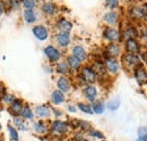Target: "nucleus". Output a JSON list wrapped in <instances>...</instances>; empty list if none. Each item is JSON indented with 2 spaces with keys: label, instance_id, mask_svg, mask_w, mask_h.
<instances>
[{
  "label": "nucleus",
  "instance_id": "obj_24",
  "mask_svg": "<svg viewBox=\"0 0 147 141\" xmlns=\"http://www.w3.org/2000/svg\"><path fill=\"white\" fill-rule=\"evenodd\" d=\"M92 109L95 114L101 115V114H103L104 110H105V105H104V103L101 101V100H95L92 105Z\"/></svg>",
  "mask_w": 147,
  "mask_h": 141
},
{
  "label": "nucleus",
  "instance_id": "obj_14",
  "mask_svg": "<svg viewBox=\"0 0 147 141\" xmlns=\"http://www.w3.org/2000/svg\"><path fill=\"white\" fill-rule=\"evenodd\" d=\"M71 56H74L80 63H84L87 60V53L82 46H75L71 51Z\"/></svg>",
  "mask_w": 147,
  "mask_h": 141
},
{
  "label": "nucleus",
  "instance_id": "obj_13",
  "mask_svg": "<svg viewBox=\"0 0 147 141\" xmlns=\"http://www.w3.org/2000/svg\"><path fill=\"white\" fill-rule=\"evenodd\" d=\"M32 32H33L34 36H35L36 39H38L40 41H44V40H47L48 36H49V32H48L47 27L43 26V25H35V26L33 27Z\"/></svg>",
  "mask_w": 147,
  "mask_h": 141
},
{
  "label": "nucleus",
  "instance_id": "obj_37",
  "mask_svg": "<svg viewBox=\"0 0 147 141\" xmlns=\"http://www.w3.org/2000/svg\"><path fill=\"white\" fill-rule=\"evenodd\" d=\"M105 2L110 8H115L119 5V0H105Z\"/></svg>",
  "mask_w": 147,
  "mask_h": 141
},
{
  "label": "nucleus",
  "instance_id": "obj_44",
  "mask_svg": "<svg viewBox=\"0 0 147 141\" xmlns=\"http://www.w3.org/2000/svg\"><path fill=\"white\" fill-rule=\"evenodd\" d=\"M0 141H5V140H3V139H0Z\"/></svg>",
  "mask_w": 147,
  "mask_h": 141
},
{
  "label": "nucleus",
  "instance_id": "obj_19",
  "mask_svg": "<svg viewBox=\"0 0 147 141\" xmlns=\"http://www.w3.org/2000/svg\"><path fill=\"white\" fill-rule=\"evenodd\" d=\"M58 29L60 30V32H66V33H69L73 29V24L71 22H69L68 19L66 18H60L59 22H58Z\"/></svg>",
  "mask_w": 147,
  "mask_h": 141
},
{
  "label": "nucleus",
  "instance_id": "obj_20",
  "mask_svg": "<svg viewBox=\"0 0 147 141\" xmlns=\"http://www.w3.org/2000/svg\"><path fill=\"white\" fill-rule=\"evenodd\" d=\"M13 123H14V126H15L17 130H19V131H27V130H28L27 124H26L25 120H24L22 116H16V117H14Z\"/></svg>",
  "mask_w": 147,
  "mask_h": 141
},
{
  "label": "nucleus",
  "instance_id": "obj_47",
  "mask_svg": "<svg viewBox=\"0 0 147 141\" xmlns=\"http://www.w3.org/2000/svg\"><path fill=\"white\" fill-rule=\"evenodd\" d=\"M102 141H107V140H102Z\"/></svg>",
  "mask_w": 147,
  "mask_h": 141
},
{
  "label": "nucleus",
  "instance_id": "obj_12",
  "mask_svg": "<svg viewBox=\"0 0 147 141\" xmlns=\"http://www.w3.org/2000/svg\"><path fill=\"white\" fill-rule=\"evenodd\" d=\"M83 93H84V97L86 98V100L90 101V103H94L96 100V98H97V89L95 88L94 86H92V84L86 86L84 88Z\"/></svg>",
  "mask_w": 147,
  "mask_h": 141
},
{
  "label": "nucleus",
  "instance_id": "obj_34",
  "mask_svg": "<svg viewBox=\"0 0 147 141\" xmlns=\"http://www.w3.org/2000/svg\"><path fill=\"white\" fill-rule=\"evenodd\" d=\"M88 134L92 137V138H95V139H100V140H104V134L101 132V131H98V130H91L90 132H88Z\"/></svg>",
  "mask_w": 147,
  "mask_h": 141
},
{
  "label": "nucleus",
  "instance_id": "obj_30",
  "mask_svg": "<svg viewBox=\"0 0 147 141\" xmlns=\"http://www.w3.org/2000/svg\"><path fill=\"white\" fill-rule=\"evenodd\" d=\"M77 108H78L80 112L85 113V114H88V115L94 114V112H93V109H92V106L88 105V104H85V103H78V104H77Z\"/></svg>",
  "mask_w": 147,
  "mask_h": 141
},
{
  "label": "nucleus",
  "instance_id": "obj_22",
  "mask_svg": "<svg viewBox=\"0 0 147 141\" xmlns=\"http://www.w3.org/2000/svg\"><path fill=\"white\" fill-rule=\"evenodd\" d=\"M67 64H68L69 68L71 70H79L82 68V63L79 60H77L74 56L67 57Z\"/></svg>",
  "mask_w": 147,
  "mask_h": 141
},
{
  "label": "nucleus",
  "instance_id": "obj_2",
  "mask_svg": "<svg viewBox=\"0 0 147 141\" xmlns=\"http://www.w3.org/2000/svg\"><path fill=\"white\" fill-rule=\"evenodd\" d=\"M122 64L128 70H135L136 67L142 65V60L138 57V55H134V53H125L122 55Z\"/></svg>",
  "mask_w": 147,
  "mask_h": 141
},
{
  "label": "nucleus",
  "instance_id": "obj_4",
  "mask_svg": "<svg viewBox=\"0 0 147 141\" xmlns=\"http://www.w3.org/2000/svg\"><path fill=\"white\" fill-rule=\"evenodd\" d=\"M44 55L51 63H58L61 58V53L55 48V46H47L44 48Z\"/></svg>",
  "mask_w": 147,
  "mask_h": 141
},
{
  "label": "nucleus",
  "instance_id": "obj_33",
  "mask_svg": "<svg viewBox=\"0 0 147 141\" xmlns=\"http://www.w3.org/2000/svg\"><path fill=\"white\" fill-rule=\"evenodd\" d=\"M137 136L140 139H147V126H145V125L139 126L137 130Z\"/></svg>",
  "mask_w": 147,
  "mask_h": 141
},
{
  "label": "nucleus",
  "instance_id": "obj_17",
  "mask_svg": "<svg viewBox=\"0 0 147 141\" xmlns=\"http://www.w3.org/2000/svg\"><path fill=\"white\" fill-rule=\"evenodd\" d=\"M55 41L61 48H66L70 43V34L66 32H59L55 35Z\"/></svg>",
  "mask_w": 147,
  "mask_h": 141
},
{
  "label": "nucleus",
  "instance_id": "obj_8",
  "mask_svg": "<svg viewBox=\"0 0 147 141\" xmlns=\"http://www.w3.org/2000/svg\"><path fill=\"white\" fill-rule=\"evenodd\" d=\"M104 66L110 74H117L120 70V63L115 58H105Z\"/></svg>",
  "mask_w": 147,
  "mask_h": 141
},
{
  "label": "nucleus",
  "instance_id": "obj_29",
  "mask_svg": "<svg viewBox=\"0 0 147 141\" xmlns=\"http://www.w3.org/2000/svg\"><path fill=\"white\" fill-rule=\"evenodd\" d=\"M24 19L27 23H34L36 21V15L32 9H26L24 12Z\"/></svg>",
  "mask_w": 147,
  "mask_h": 141
},
{
  "label": "nucleus",
  "instance_id": "obj_5",
  "mask_svg": "<svg viewBox=\"0 0 147 141\" xmlns=\"http://www.w3.org/2000/svg\"><path fill=\"white\" fill-rule=\"evenodd\" d=\"M103 36H104V39H107L110 42H118V41L121 40V33L118 30L113 29V27H107V29H104Z\"/></svg>",
  "mask_w": 147,
  "mask_h": 141
},
{
  "label": "nucleus",
  "instance_id": "obj_10",
  "mask_svg": "<svg viewBox=\"0 0 147 141\" xmlns=\"http://www.w3.org/2000/svg\"><path fill=\"white\" fill-rule=\"evenodd\" d=\"M51 108L47 105H40L35 108V112H34V115L37 116L40 120H45V118H49L51 116Z\"/></svg>",
  "mask_w": 147,
  "mask_h": 141
},
{
  "label": "nucleus",
  "instance_id": "obj_18",
  "mask_svg": "<svg viewBox=\"0 0 147 141\" xmlns=\"http://www.w3.org/2000/svg\"><path fill=\"white\" fill-rule=\"evenodd\" d=\"M50 100L53 105H61L66 101V97H65V93L61 92L60 90H55L52 93H51V97H50Z\"/></svg>",
  "mask_w": 147,
  "mask_h": 141
},
{
  "label": "nucleus",
  "instance_id": "obj_7",
  "mask_svg": "<svg viewBox=\"0 0 147 141\" xmlns=\"http://www.w3.org/2000/svg\"><path fill=\"white\" fill-rule=\"evenodd\" d=\"M107 58H117L121 55V48L117 42H110L105 48Z\"/></svg>",
  "mask_w": 147,
  "mask_h": 141
},
{
  "label": "nucleus",
  "instance_id": "obj_43",
  "mask_svg": "<svg viewBox=\"0 0 147 141\" xmlns=\"http://www.w3.org/2000/svg\"><path fill=\"white\" fill-rule=\"evenodd\" d=\"M144 35H145V38H146V40H147V30H145V33H144Z\"/></svg>",
  "mask_w": 147,
  "mask_h": 141
},
{
  "label": "nucleus",
  "instance_id": "obj_11",
  "mask_svg": "<svg viewBox=\"0 0 147 141\" xmlns=\"http://www.w3.org/2000/svg\"><path fill=\"white\" fill-rule=\"evenodd\" d=\"M23 108H24L23 101H22L20 99H16V98H15V100L9 105V109H8V110H9V113H10L11 116L16 117V116H20Z\"/></svg>",
  "mask_w": 147,
  "mask_h": 141
},
{
  "label": "nucleus",
  "instance_id": "obj_9",
  "mask_svg": "<svg viewBox=\"0 0 147 141\" xmlns=\"http://www.w3.org/2000/svg\"><path fill=\"white\" fill-rule=\"evenodd\" d=\"M134 76L140 86L147 83V70H145V67L143 65H140L134 70Z\"/></svg>",
  "mask_w": 147,
  "mask_h": 141
},
{
  "label": "nucleus",
  "instance_id": "obj_1",
  "mask_svg": "<svg viewBox=\"0 0 147 141\" xmlns=\"http://www.w3.org/2000/svg\"><path fill=\"white\" fill-rule=\"evenodd\" d=\"M49 127H50V130H49L50 134L60 140L62 137H65V136H67L69 133L70 124L68 122L61 121V120H55L53 122H51Z\"/></svg>",
  "mask_w": 147,
  "mask_h": 141
},
{
  "label": "nucleus",
  "instance_id": "obj_45",
  "mask_svg": "<svg viewBox=\"0 0 147 141\" xmlns=\"http://www.w3.org/2000/svg\"><path fill=\"white\" fill-rule=\"evenodd\" d=\"M0 131H1V124H0Z\"/></svg>",
  "mask_w": 147,
  "mask_h": 141
},
{
  "label": "nucleus",
  "instance_id": "obj_6",
  "mask_svg": "<svg viewBox=\"0 0 147 141\" xmlns=\"http://www.w3.org/2000/svg\"><path fill=\"white\" fill-rule=\"evenodd\" d=\"M125 49H126V53H127L138 55V53H140V44L137 41V39H129V40H126Z\"/></svg>",
  "mask_w": 147,
  "mask_h": 141
},
{
  "label": "nucleus",
  "instance_id": "obj_32",
  "mask_svg": "<svg viewBox=\"0 0 147 141\" xmlns=\"http://www.w3.org/2000/svg\"><path fill=\"white\" fill-rule=\"evenodd\" d=\"M120 99H118V98H114V99H112L110 100L108 104H107V108L108 109H110V110H117L119 107H120Z\"/></svg>",
  "mask_w": 147,
  "mask_h": 141
},
{
  "label": "nucleus",
  "instance_id": "obj_38",
  "mask_svg": "<svg viewBox=\"0 0 147 141\" xmlns=\"http://www.w3.org/2000/svg\"><path fill=\"white\" fill-rule=\"evenodd\" d=\"M51 110H52V113L55 114V117H60V116H62V112H61V110H58L57 108H52Z\"/></svg>",
  "mask_w": 147,
  "mask_h": 141
},
{
  "label": "nucleus",
  "instance_id": "obj_40",
  "mask_svg": "<svg viewBox=\"0 0 147 141\" xmlns=\"http://www.w3.org/2000/svg\"><path fill=\"white\" fill-rule=\"evenodd\" d=\"M5 90H6V89H5V86H3L2 83H0V98H2V97L6 94V93H5Z\"/></svg>",
  "mask_w": 147,
  "mask_h": 141
},
{
  "label": "nucleus",
  "instance_id": "obj_35",
  "mask_svg": "<svg viewBox=\"0 0 147 141\" xmlns=\"http://www.w3.org/2000/svg\"><path fill=\"white\" fill-rule=\"evenodd\" d=\"M23 5L26 9H32L33 10V8L36 5V1L35 0H23Z\"/></svg>",
  "mask_w": 147,
  "mask_h": 141
},
{
  "label": "nucleus",
  "instance_id": "obj_3",
  "mask_svg": "<svg viewBox=\"0 0 147 141\" xmlns=\"http://www.w3.org/2000/svg\"><path fill=\"white\" fill-rule=\"evenodd\" d=\"M79 77L82 79V81L84 83L92 84V83H94L96 81L97 74L95 73V70H93V67H91V66H84V67L80 68Z\"/></svg>",
  "mask_w": 147,
  "mask_h": 141
},
{
  "label": "nucleus",
  "instance_id": "obj_26",
  "mask_svg": "<svg viewBox=\"0 0 147 141\" xmlns=\"http://www.w3.org/2000/svg\"><path fill=\"white\" fill-rule=\"evenodd\" d=\"M20 116L24 118V120H28V121H32L33 118H34V112L31 109V107L30 106H24V108H23V110H22V114H20Z\"/></svg>",
  "mask_w": 147,
  "mask_h": 141
},
{
  "label": "nucleus",
  "instance_id": "obj_27",
  "mask_svg": "<svg viewBox=\"0 0 147 141\" xmlns=\"http://www.w3.org/2000/svg\"><path fill=\"white\" fill-rule=\"evenodd\" d=\"M130 15L134 19H140L145 17V13L143 8H139V7H132L130 9Z\"/></svg>",
  "mask_w": 147,
  "mask_h": 141
},
{
  "label": "nucleus",
  "instance_id": "obj_41",
  "mask_svg": "<svg viewBox=\"0 0 147 141\" xmlns=\"http://www.w3.org/2000/svg\"><path fill=\"white\" fill-rule=\"evenodd\" d=\"M2 12H3V8H2V5H1V2H0V16L2 15Z\"/></svg>",
  "mask_w": 147,
  "mask_h": 141
},
{
  "label": "nucleus",
  "instance_id": "obj_36",
  "mask_svg": "<svg viewBox=\"0 0 147 141\" xmlns=\"http://www.w3.org/2000/svg\"><path fill=\"white\" fill-rule=\"evenodd\" d=\"M1 99H2V101H3L5 104L10 105V104H11V103L15 100V97H14V96H10V94H5V96H3Z\"/></svg>",
  "mask_w": 147,
  "mask_h": 141
},
{
  "label": "nucleus",
  "instance_id": "obj_28",
  "mask_svg": "<svg viewBox=\"0 0 147 141\" xmlns=\"http://www.w3.org/2000/svg\"><path fill=\"white\" fill-rule=\"evenodd\" d=\"M42 10H43V13H44L45 15L51 16V15H53L55 13V6L53 3L47 2V3H44V5L42 6Z\"/></svg>",
  "mask_w": 147,
  "mask_h": 141
},
{
  "label": "nucleus",
  "instance_id": "obj_25",
  "mask_svg": "<svg viewBox=\"0 0 147 141\" xmlns=\"http://www.w3.org/2000/svg\"><path fill=\"white\" fill-rule=\"evenodd\" d=\"M118 19H119V18H118V14L114 13V12L107 13V14L104 15V21H105V23H108L111 26L115 25V24L118 23Z\"/></svg>",
  "mask_w": 147,
  "mask_h": 141
},
{
  "label": "nucleus",
  "instance_id": "obj_46",
  "mask_svg": "<svg viewBox=\"0 0 147 141\" xmlns=\"http://www.w3.org/2000/svg\"><path fill=\"white\" fill-rule=\"evenodd\" d=\"M0 113H1V108H0Z\"/></svg>",
  "mask_w": 147,
  "mask_h": 141
},
{
  "label": "nucleus",
  "instance_id": "obj_15",
  "mask_svg": "<svg viewBox=\"0 0 147 141\" xmlns=\"http://www.w3.org/2000/svg\"><path fill=\"white\" fill-rule=\"evenodd\" d=\"M33 130H34V132L36 133L37 136H47L49 130H50V127L48 126V124L45 123L44 121L41 120V121H37V122L33 124Z\"/></svg>",
  "mask_w": 147,
  "mask_h": 141
},
{
  "label": "nucleus",
  "instance_id": "obj_39",
  "mask_svg": "<svg viewBox=\"0 0 147 141\" xmlns=\"http://www.w3.org/2000/svg\"><path fill=\"white\" fill-rule=\"evenodd\" d=\"M67 109H68V112H70V113H76V112H77V107L74 105H68Z\"/></svg>",
  "mask_w": 147,
  "mask_h": 141
},
{
  "label": "nucleus",
  "instance_id": "obj_42",
  "mask_svg": "<svg viewBox=\"0 0 147 141\" xmlns=\"http://www.w3.org/2000/svg\"><path fill=\"white\" fill-rule=\"evenodd\" d=\"M136 141H147V139H140V138H137Z\"/></svg>",
  "mask_w": 147,
  "mask_h": 141
},
{
  "label": "nucleus",
  "instance_id": "obj_21",
  "mask_svg": "<svg viewBox=\"0 0 147 141\" xmlns=\"http://www.w3.org/2000/svg\"><path fill=\"white\" fill-rule=\"evenodd\" d=\"M138 35H139L138 31H137L134 26H129V27H127V29L123 31L122 38H125L126 40H129V39H137Z\"/></svg>",
  "mask_w": 147,
  "mask_h": 141
},
{
  "label": "nucleus",
  "instance_id": "obj_31",
  "mask_svg": "<svg viewBox=\"0 0 147 141\" xmlns=\"http://www.w3.org/2000/svg\"><path fill=\"white\" fill-rule=\"evenodd\" d=\"M7 129H8L9 137H10L11 141H19L18 130H17L15 126H13V125H8V126H7Z\"/></svg>",
  "mask_w": 147,
  "mask_h": 141
},
{
  "label": "nucleus",
  "instance_id": "obj_23",
  "mask_svg": "<svg viewBox=\"0 0 147 141\" xmlns=\"http://www.w3.org/2000/svg\"><path fill=\"white\" fill-rule=\"evenodd\" d=\"M55 70H57V73H59V74H61L62 76H65V75L69 74L71 70L69 68L67 62H61V63H58V64H57Z\"/></svg>",
  "mask_w": 147,
  "mask_h": 141
},
{
  "label": "nucleus",
  "instance_id": "obj_16",
  "mask_svg": "<svg viewBox=\"0 0 147 141\" xmlns=\"http://www.w3.org/2000/svg\"><path fill=\"white\" fill-rule=\"evenodd\" d=\"M57 88L58 90H60L61 92H68V91H70V89H71V83H70V81H69V79L68 77H66V76H60L59 79H58V81H57Z\"/></svg>",
  "mask_w": 147,
  "mask_h": 141
}]
</instances>
